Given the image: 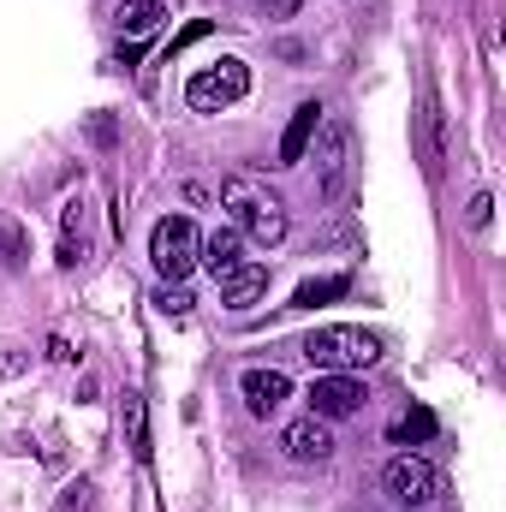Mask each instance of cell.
Wrapping results in <instances>:
<instances>
[{
	"instance_id": "10",
	"label": "cell",
	"mask_w": 506,
	"mask_h": 512,
	"mask_svg": "<svg viewBox=\"0 0 506 512\" xmlns=\"http://www.w3.org/2000/svg\"><path fill=\"white\" fill-rule=\"evenodd\" d=\"M316 126H322V108H316V102H304V108L286 120V131H280V161H274V167H298V161L310 155V137H316Z\"/></svg>"
},
{
	"instance_id": "9",
	"label": "cell",
	"mask_w": 506,
	"mask_h": 512,
	"mask_svg": "<svg viewBox=\"0 0 506 512\" xmlns=\"http://www.w3.org/2000/svg\"><path fill=\"white\" fill-rule=\"evenodd\" d=\"M245 405H251V417H274L286 399H292V382H286V370H245Z\"/></svg>"
},
{
	"instance_id": "6",
	"label": "cell",
	"mask_w": 506,
	"mask_h": 512,
	"mask_svg": "<svg viewBox=\"0 0 506 512\" xmlns=\"http://www.w3.org/2000/svg\"><path fill=\"white\" fill-rule=\"evenodd\" d=\"M381 489H387L393 501H405V507H435V501L447 495L441 471H435L429 459H417V453H399V459L381 471Z\"/></svg>"
},
{
	"instance_id": "19",
	"label": "cell",
	"mask_w": 506,
	"mask_h": 512,
	"mask_svg": "<svg viewBox=\"0 0 506 512\" xmlns=\"http://www.w3.org/2000/svg\"><path fill=\"white\" fill-rule=\"evenodd\" d=\"M24 256H30V245H24V227L0 215V262H6V268H18Z\"/></svg>"
},
{
	"instance_id": "8",
	"label": "cell",
	"mask_w": 506,
	"mask_h": 512,
	"mask_svg": "<svg viewBox=\"0 0 506 512\" xmlns=\"http://www.w3.org/2000/svg\"><path fill=\"white\" fill-rule=\"evenodd\" d=\"M280 447H286V459H298V465H322V459L334 453V435H328L322 417H298V423H286Z\"/></svg>"
},
{
	"instance_id": "3",
	"label": "cell",
	"mask_w": 506,
	"mask_h": 512,
	"mask_svg": "<svg viewBox=\"0 0 506 512\" xmlns=\"http://www.w3.org/2000/svg\"><path fill=\"white\" fill-rule=\"evenodd\" d=\"M221 197H227V209L239 215V233H251L262 251L286 239V203H280L274 191H256L251 179H227Z\"/></svg>"
},
{
	"instance_id": "14",
	"label": "cell",
	"mask_w": 506,
	"mask_h": 512,
	"mask_svg": "<svg viewBox=\"0 0 506 512\" xmlns=\"http://www.w3.org/2000/svg\"><path fill=\"white\" fill-rule=\"evenodd\" d=\"M346 292H352L346 274H322V280H304V286L292 292V310H316V304H334V298H346Z\"/></svg>"
},
{
	"instance_id": "22",
	"label": "cell",
	"mask_w": 506,
	"mask_h": 512,
	"mask_svg": "<svg viewBox=\"0 0 506 512\" xmlns=\"http://www.w3.org/2000/svg\"><path fill=\"white\" fill-rule=\"evenodd\" d=\"M203 36H209V18H191V24H185V30L173 36V48H167V60H173V54H185V48H191V42H203Z\"/></svg>"
},
{
	"instance_id": "15",
	"label": "cell",
	"mask_w": 506,
	"mask_h": 512,
	"mask_svg": "<svg viewBox=\"0 0 506 512\" xmlns=\"http://www.w3.org/2000/svg\"><path fill=\"white\" fill-rule=\"evenodd\" d=\"M417 126H423V167H429V179L441 173V161H447V143H441V114H435V96H423V114H417Z\"/></svg>"
},
{
	"instance_id": "12",
	"label": "cell",
	"mask_w": 506,
	"mask_h": 512,
	"mask_svg": "<svg viewBox=\"0 0 506 512\" xmlns=\"http://www.w3.org/2000/svg\"><path fill=\"white\" fill-rule=\"evenodd\" d=\"M197 262H203V268H209L215 280H227V274H233V268L245 262V233H239V227H221V233H209Z\"/></svg>"
},
{
	"instance_id": "16",
	"label": "cell",
	"mask_w": 506,
	"mask_h": 512,
	"mask_svg": "<svg viewBox=\"0 0 506 512\" xmlns=\"http://www.w3.org/2000/svg\"><path fill=\"white\" fill-rule=\"evenodd\" d=\"M387 435H393L399 447H411V441H429V435H435V411H423V405H417V411H399Z\"/></svg>"
},
{
	"instance_id": "5",
	"label": "cell",
	"mask_w": 506,
	"mask_h": 512,
	"mask_svg": "<svg viewBox=\"0 0 506 512\" xmlns=\"http://www.w3.org/2000/svg\"><path fill=\"white\" fill-rule=\"evenodd\" d=\"M251 90V66L245 60H215V66H203L191 84H185V102L197 108V114H221V108H233L239 96Z\"/></svg>"
},
{
	"instance_id": "11",
	"label": "cell",
	"mask_w": 506,
	"mask_h": 512,
	"mask_svg": "<svg viewBox=\"0 0 506 512\" xmlns=\"http://www.w3.org/2000/svg\"><path fill=\"white\" fill-rule=\"evenodd\" d=\"M84 256H90V209H84V197H72L66 221H60V268H78Z\"/></svg>"
},
{
	"instance_id": "18",
	"label": "cell",
	"mask_w": 506,
	"mask_h": 512,
	"mask_svg": "<svg viewBox=\"0 0 506 512\" xmlns=\"http://www.w3.org/2000/svg\"><path fill=\"white\" fill-rule=\"evenodd\" d=\"M126 441L137 459H149V429H143V399L137 393H126Z\"/></svg>"
},
{
	"instance_id": "17",
	"label": "cell",
	"mask_w": 506,
	"mask_h": 512,
	"mask_svg": "<svg viewBox=\"0 0 506 512\" xmlns=\"http://www.w3.org/2000/svg\"><path fill=\"white\" fill-rule=\"evenodd\" d=\"M161 18H167V6H155V0H126V6H120V30H126V36H149Z\"/></svg>"
},
{
	"instance_id": "27",
	"label": "cell",
	"mask_w": 506,
	"mask_h": 512,
	"mask_svg": "<svg viewBox=\"0 0 506 512\" xmlns=\"http://www.w3.org/2000/svg\"><path fill=\"white\" fill-rule=\"evenodd\" d=\"M155 6H173V0H155Z\"/></svg>"
},
{
	"instance_id": "1",
	"label": "cell",
	"mask_w": 506,
	"mask_h": 512,
	"mask_svg": "<svg viewBox=\"0 0 506 512\" xmlns=\"http://www.w3.org/2000/svg\"><path fill=\"white\" fill-rule=\"evenodd\" d=\"M304 358L322 370V376H352V370H370L381 358V340L370 328H346V322H334V328H316L310 340H304Z\"/></svg>"
},
{
	"instance_id": "13",
	"label": "cell",
	"mask_w": 506,
	"mask_h": 512,
	"mask_svg": "<svg viewBox=\"0 0 506 512\" xmlns=\"http://www.w3.org/2000/svg\"><path fill=\"white\" fill-rule=\"evenodd\" d=\"M262 292H268V268H262V262H239V268L221 280V304H233V310H251Z\"/></svg>"
},
{
	"instance_id": "25",
	"label": "cell",
	"mask_w": 506,
	"mask_h": 512,
	"mask_svg": "<svg viewBox=\"0 0 506 512\" xmlns=\"http://www.w3.org/2000/svg\"><path fill=\"white\" fill-rule=\"evenodd\" d=\"M18 370H24V358L18 352H0V376H18Z\"/></svg>"
},
{
	"instance_id": "21",
	"label": "cell",
	"mask_w": 506,
	"mask_h": 512,
	"mask_svg": "<svg viewBox=\"0 0 506 512\" xmlns=\"http://www.w3.org/2000/svg\"><path fill=\"white\" fill-rule=\"evenodd\" d=\"M155 304H161V316H191V304H197V298H191L185 286H167V292H161Z\"/></svg>"
},
{
	"instance_id": "24",
	"label": "cell",
	"mask_w": 506,
	"mask_h": 512,
	"mask_svg": "<svg viewBox=\"0 0 506 512\" xmlns=\"http://www.w3.org/2000/svg\"><path fill=\"white\" fill-rule=\"evenodd\" d=\"M298 12V0H262V18H292Z\"/></svg>"
},
{
	"instance_id": "7",
	"label": "cell",
	"mask_w": 506,
	"mask_h": 512,
	"mask_svg": "<svg viewBox=\"0 0 506 512\" xmlns=\"http://www.w3.org/2000/svg\"><path fill=\"white\" fill-rule=\"evenodd\" d=\"M310 417H322V423H340V417H352V411H364V382L358 376H316L310 382Z\"/></svg>"
},
{
	"instance_id": "26",
	"label": "cell",
	"mask_w": 506,
	"mask_h": 512,
	"mask_svg": "<svg viewBox=\"0 0 506 512\" xmlns=\"http://www.w3.org/2000/svg\"><path fill=\"white\" fill-rule=\"evenodd\" d=\"M405 512H429V507H405Z\"/></svg>"
},
{
	"instance_id": "23",
	"label": "cell",
	"mask_w": 506,
	"mask_h": 512,
	"mask_svg": "<svg viewBox=\"0 0 506 512\" xmlns=\"http://www.w3.org/2000/svg\"><path fill=\"white\" fill-rule=\"evenodd\" d=\"M489 209H495L489 191H477V197H471V227H489Z\"/></svg>"
},
{
	"instance_id": "20",
	"label": "cell",
	"mask_w": 506,
	"mask_h": 512,
	"mask_svg": "<svg viewBox=\"0 0 506 512\" xmlns=\"http://www.w3.org/2000/svg\"><path fill=\"white\" fill-rule=\"evenodd\" d=\"M90 495H96V483H90V477H78V483L60 495V507H54V512H90Z\"/></svg>"
},
{
	"instance_id": "4",
	"label": "cell",
	"mask_w": 506,
	"mask_h": 512,
	"mask_svg": "<svg viewBox=\"0 0 506 512\" xmlns=\"http://www.w3.org/2000/svg\"><path fill=\"white\" fill-rule=\"evenodd\" d=\"M197 256H203V233L191 227V215L155 221V233H149V262H155V274H161L167 286H179V280L197 268Z\"/></svg>"
},
{
	"instance_id": "2",
	"label": "cell",
	"mask_w": 506,
	"mask_h": 512,
	"mask_svg": "<svg viewBox=\"0 0 506 512\" xmlns=\"http://www.w3.org/2000/svg\"><path fill=\"white\" fill-rule=\"evenodd\" d=\"M310 143H316V191H322V203H340L358 173V137L346 120H328V126H316Z\"/></svg>"
}]
</instances>
